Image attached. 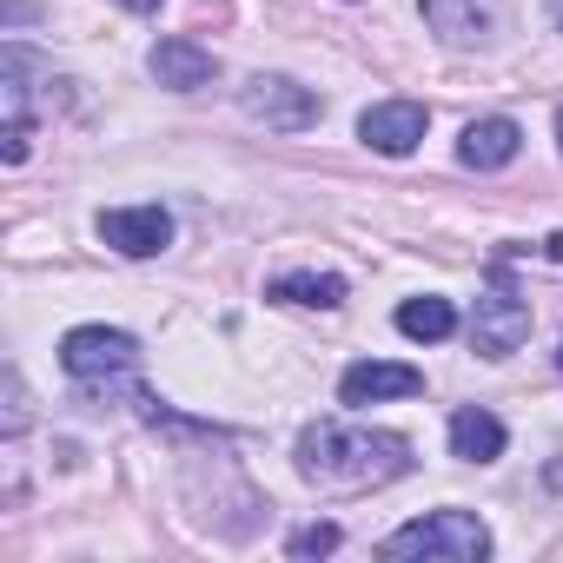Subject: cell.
<instances>
[{
	"label": "cell",
	"mask_w": 563,
	"mask_h": 563,
	"mask_svg": "<svg viewBox=\"0 0 563 563\" xmlns=\"http://www.w3.org/2000/svg\"><path fill=\"white\" fill-rule=\"evenodd\" d=\"M411 471V444L398 431H352V424H306L299 431V477L325 490H365Z\"/></svg>",
	"instance_id": "cell-1"
},
{
	"label": "cell",
	"mask_w": 563,
	"mask_h": 563,
	"mask_svg": "<svg viewBox=\"0 0 563 563\" xmlns=\"http://www.w3.org/2000/svg\"><path fill=\"white\" fill-rule=\"evenodd\" d=\"M385 556H431V563H477L490 556V530L477 510H431L385 537Z\"/></svg>",
	"instance_id": "cell-2"
},
{
	"label": "cell",
	"mask_w": 563,
	"mask_h": 563,
	"mask_svg": "<svg viewBox=\"0 0 563 563\" xmlns=\"http://www.w3.org/2000/svg\"><path fill=\"white\" fill-rule=\"evenodd\" d=\"M239 107H245V120H258V126H272V133H306V126H319V93L312 87H299V80H286V74H252L245 87H239Z\"/></svg>",
	"instance_id": "cell-3"
},
{
	"label": "cell",
	"mask_w": 563,
	"mask_h": 563,
	"mask_svg": "<svg viewBox=\"0 0 563 563\" xmlns=\"http://www.w3.org/2000/svg\"><path fill=\"white\" fill-rule=\"evenodd\" d=\"M523 339H530V306L517 299L510 272L497 265L490 286H484V299H477V319H471V345H477L484 358H510Z\"/></svg>",
	"instance_id": "cell-4"
},
{
	"label": "cell",
	"mask_w": 563,
	"mask_h": 563,
	"mask_svg": "<svg viewBox=\"0 0 563 563\" xmlns=\"http://www.w3.org/2000/svg\"><path fill=\"white\" fill-rule=\"evenodd\" d=\"M60 365L74 378H120V372L140 365V345L126 332H113V325H74L60 339Z\"/></svg>",
	"instance_id": "cell-5"
},
{
	"label": "cell",
	"mask_w": 563,
	"mask_h": 563,
	"mask_svg": "<svg viewBox=\"0 0 563 563\" xmlns=\"http://www.w3.org/2000/svg\"><path fill=\"white\" fill-rule=\"evenodd\" d=\"M100 239L126 258H153L173 245V212L166 206H113V212H100Z\"/></svg>",
	"instance_id": "cell-6"
},
{
	"label": "cell",
	"mask_w": 563,
	"mask_h": 563,
	"mask_svg": "<svg viewBox=\"0 0 563 563\" xmlns=\"http://www.w3.org/2000/svg\"><path fill=\"white\" fill-rule=\"evenodd\" d=\"M424 126H431V113L418 100H385V107H365L358 113V140L372 153H385V159H405L424 140Z\"/></svg>",
	"instance_id": "cell-7"
},
{
	"label": "cell",
	"mask_w": 563,
	"mask_h": 563,
	"mask_svg": "<svg viewBox=\"0 0 563 563\" xmlns=\"http://www.w3.org/2000/svg\"><path fill=\"white\" fill-rule=\"evenodd\" d=\"M418 391H424V372L385 365V358H365L339 378V405H385V398H418Z\"/></svg>",
	"instance_id": "cell-8"
},
{
	"label": "cell",
	"mask_w": 563,
	"mask_h": 563,
	"mask_svg": "<svg viewBox=\"0 0 563 563\" xmlns=\"http://www.w3.org/2000/svg\"><path fill=\"white\" fill-rule=\"evenodd\" d=\"M153 80L159 87H173V93H192V87H212V74H219V60L199 47V41H186V34H173V41H159L153 47Z\"/></svg>",
	"instance_id": "cell-9"
},
{
	"label": "cell",
	"mask_w": 563,
	"mask_h": 563,
	"mask_svg": "<svg viewBox=\"0 0 563 563\" xmlns=\"http://www.w3.org/2000/svg\"><path fill=\"white\" fill-rule=\"evenodd\" d=\"M497 21V0H424V27L444 47H477Z\"/></svg>",
	"instance_id": "cell-10"
},
{
	"label": "cell",
	"mask_w": 563,
	"mask_h": 563,
	"mask_svg": "<svg viewBox=\"0 0 563 563\" xmlns=\"http://www.w3.org/2000/svg\"><path fill=\"white\" fill-rule=\"evenodd\" d=\"M517 146H523V126H517V120H504V113H490V120H471V126H464L457 159H464V166H477V173H497V166H510V159H517Z\"/></svg>",
	"instance_id": "cell-11"
},
{
	"label": "cell",
	"mask_w": 563,
	"mask_h": 563,
	"mask_svg": "<svg viewBox=\"0 0 563 563\" xmlns=\"http://www.w3.org/2000/svg\"><path fill=\"white\" fill-rule=\"evenodd\" d=\"M265 299L332 312V306H345V278L339 272H286V278H272V286H265Z\"/></svg>",
	"instance_id": "cell-12"
},
{
	"label": "cell",
	"mask_w": 563,
	"mask_h": 563,
	"mask_svg": "<svg viewBox=\"0 0 563 563\" xmlns=\"http://www.w3.org/2000/svg\"><path fill=\"white\" fill-rule=\"evenodd\" d=\"M451 451H457L464 464H490V457H504V424H497L490 411L464 405V411L451 418Z\"/></svg>",
	"instance_id": "cell-13"
},
{
	"label": "cell",
	"mask_w": 563,
	"mask_h": 563,
	"mask_svg": "<svg viewBox=\"0 0 563 563\" xmlns=\"http://www.w3.org/2000/svg\"><path fill=\"white\" fill-rule=\"evenodd\" d=\"M398 332L418 339V345H438V339L457 332V306L451 299H405L398 306Z\"/></svg>",
	"instance_id": "cell-14"
},
{
	"label": "cell",
	"mask_w": 563,
	"mask_h": 563,
	"mask_svg": "<svg viewBox=\"0 0 563 563\" xmlns=\"http://www.w3.org/2000/svg\"><path fill=\"white\" fill-rule=\"evenodd\" d=\"M325 550H339V523H306V530H292V556H325Z\"/></svg>",
	"instance_id": "cell-15"
},
{
	"label": "cell",
	"mask_w": 563,
	"mask_h": 563,
	"mask_svg": "<svg viewBox=\"0 0 563 563\" xmlns=\"http://www.w3.org/2000/svg\"><path fill=\"white\" fill-rule=\"evenodd\" d=\"M543 252H550V258H563V232H550V239H543Z\"/></svg>",
	"instance_id": "cell-16"
},
{
	"label": "cell",
	"mask_w": 563,
	"mask_h": 563,
	"mask_svg": "<svg viewBox=\"0 0 563 563\" xmlns=\"http://www.w3.org/2000/svg\"><path fill=\"white\" fill-rule=\"evenodd\" d=\"M120 8H133V14H153V8H159V0H120Z\"/></svg>",
	"instance_id": "cell-17"
},
{
	"label": "cell",
	"mask_w": 563,
	"mask_h": 563,
	"mask_svg": "<svg viewBox=\"0 0 563 563\" xmlns=\"http://www.w3.org/2000/svg\"><path fill=\"white\" fill-rule=\"evenodd\" d=\"M556 140H563V113H556Z\"/></svg>",
	"instance_id": "cell-18"
},
{
	"label": "cell",
	"mask_w": 563,
	"mask_h": 563,
	"mask_svg": "<svg viewBox=\"0 0 563 563\" xmlns=\"http://www.w3.org/2000/svg\"><path fill=\"white\" fill-rule=\"evenodd\" d=\"M556 21H563V0H556Z\"/></svg>",
	"instance_id": "cell-19"
},
{
	"label": "cell",
	"mask_w": 563,
	"mask_h": 563,
	"mask_svg": "<svg viewBox=\"0 0 563 563\" xmlns=\"http://www.w3.org/2000/svg\"><path fill=\"white\" fill-rule=\"evenodd\" d=\"M556 365H563V345H556Z\"/></svg>",
	"instance_id": "cell-20"
}]
</instances>
